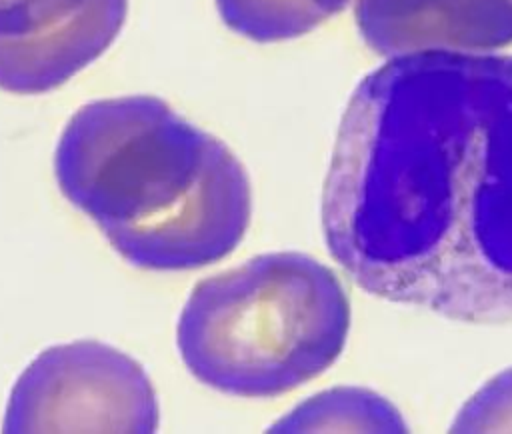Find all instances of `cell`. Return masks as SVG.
I'll list each match as a JSON object with an SVG mask.
<instances>
[{"instance_id":"1","label":"cell","mask_w":512,"mask_h":434,"mask_svg":"<svg viewBox=\"0 0 512 434\" xmlns=\"http://www.w3.org/2000/svg\"><path fill=\"white\" fill-rule=\"evenodd\" d=\"M322 232L368 294L512 322V54L414 52L366 74L338 126Z\"/></svg>"},{"instance_id":"2","label":"cell","mask_w":512,"mask_h":434,"mask_svg":"<svg viewBox=\"0 0 512 434\" xmlns=\"http://www.w3.org/2000/svg\"><path fill=\"white\" fill-rule=\"evenodd\" d=\"M54 176L62 196L142 270L214 264L236 250L252 216L236 154L152 94L80 106L56 142Z\"/></svg>"},{"instance_id":"3","label":"cell","mask_w":512,"mask_h":434,"mask_svg":"<svg viewBox=\"0 0 512 434\" xmlns=\"http://www.w3.org/2000/svg\"><path fill=\"white\" fill-rule=\"evenodd\" d=\"M348 330V294L326 264L302 252H266L196 282L176 346L204 386L276 398L326 372Z\"/></svg>"},{"instance_id":"4","label":"cell","mask_w":512,"mask_h":434,"mask_svg":"<svg viewBox=\"0 0 512 434\" xmlns=\"http://www.w3.org/2000/svg\"><path fill=\"white\" fill-rule=\"evenodd\" d=\"M154 386L114 346L78 340L46 348L18 376L4 432H156Z\"/></svg>"},{"instance_id":"5","label":"cell","mask_w":512,"mask_h":434,"mask_svg":"<svg viewBox=\"0 0 512 434\" xmlns=\"http://www.w3.org/2000/svg\"><path fill=\"white\" fill-rule=\"evenodd\" d=\"M128 0H0V90L46 94L118 38Z\"/></svg>"},{"instance_id":"6","label":"cell","mask_w":512,"mask_h":434,"mask_svg":"<svg viewBox=\"0 0 512 434\" xmlns=\"http://www.w3.org/2000/svg\"><path fill=\"white\" fill-rule=\"evenodd\" d=\"M354 20L362 40L384 58L512 44V0H354Z\"/></svg>"},{"instance_id":"7","label":"cell","mask_w":512,"mask_h":434,"mask_svg":"<svg viewBox=\"0 0 512 434\" xmlns=\"http://www.w3.org/2000/svg\"><path fill=\"white\" fill-rule=\"evenodd\" d=\"M274 428L282 432H406L408 424L382 394L342 386L302 402Z\"/></svg>"},{"instance_id":"8","label":"cell","mask_w":512,"mask_h":434,"mask_svg":"<svg viewBox=\"0 0 512 434\" xmlns=\"http://www.w3.org/2000/svg\"><path fill=\"white\" fill-rule=\"evenodd\" d=\"M222 22L252 42L304 36L354 0H214Z\"/></svg>"},{"instance_id":"9","label":"cell","mask_w":512,"mask_h":434,"mask_svg":"<svg viewBox=\"0 0 512 434\" xmlns=\"http://www.w3.org/2000/svg\"><path fill=\"white\" fill-rule=\"evenodd\" d=\"M452 432H512V368L492 376L456 412Z\"/></svg>"}]
</instances>
